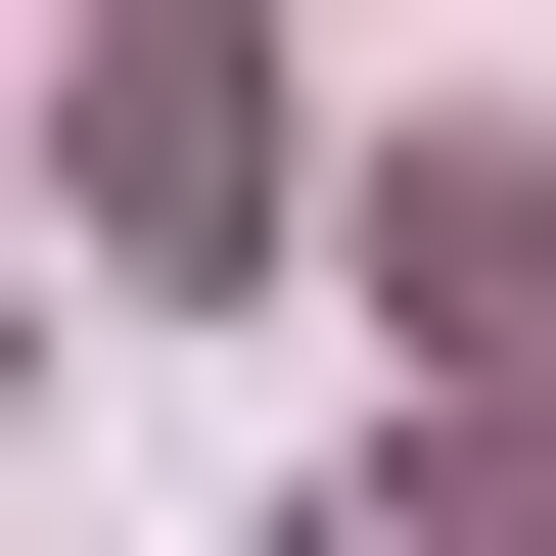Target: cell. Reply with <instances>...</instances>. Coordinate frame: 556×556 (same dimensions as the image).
I'll list each match as a JSON object with an SVG mask.
<instances>
[{
  "mask_svg": "<svg viewBox=\"0 0 556 556\" xmlns=\"http://www.w3.org/2000/svg\"><path fill=\"white\" fill-rule=\"evenodd\" d=\"M232 186H278V93H232V0H139V47H93V232H139V278H232Z\"/></svg>",
  "mask_w": 556,
  "mask_h": 556,
  "instance_id": "1",
  "label": "cell"
},
{
  "mask_svg": "<svg viewBox=\"0 0 556 556\" xmlns=\"http://www.w3.org/2000/svg\"><path fill=\"white\" fill-rule=\"evenodd\" d=\"M371 232H417V325H464V371H556V139H417Z\"/></svg>",
  "mask_w": 556,
  "mask_h": 556,
  "instance_id": "2",
  "label": "cell"
},
{
  "mask_svg": "<svg viewBox=\"0 0 556 556\" xmlns=\"http://www.w3.org/2000/svg\"><path fill=\"white\" fill-rule=\"evenodd\" d=\"M325 556H556V417H510V464H464V510H325Z\"/></svg>",
  "mask_w": 556,
  "mask_h": 556,
  "instance_id": "3",
  "label": "cell"
}]
</instances>
